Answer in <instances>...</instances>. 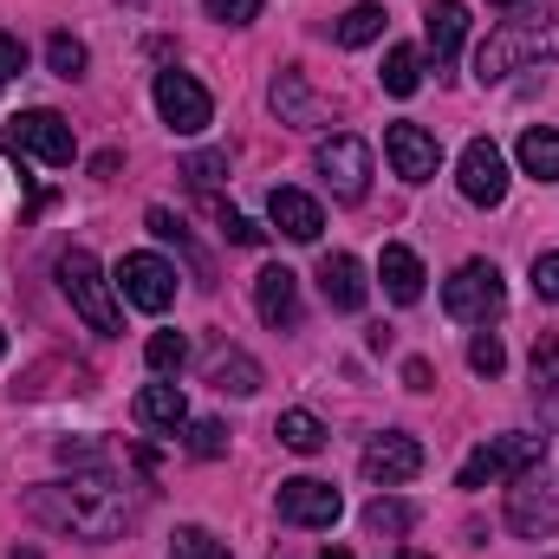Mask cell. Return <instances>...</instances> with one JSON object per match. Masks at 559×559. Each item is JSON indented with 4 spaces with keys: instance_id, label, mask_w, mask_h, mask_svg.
<instances>
[{
    "instance_id": "7c38bea8",
    "label": "cell",
    "mask_w": 559,
    "mask_h": 559,
    "mask_svg": "<svg viewBox=\"0 0 559 559\" xmlns=\"http://www.w3.org/2000/svg\"><path fill=\"white\" fill-rule=\"evenodd\" d=\"M411 475H423V442L417 436H404V429L371 436V449H365V481L397 488V481H411Z\"/></svg>"
},
{
    "instance_id": "484cf974",
    "label": "cell",
    "mask_w": 559,
    "mask_h": 559,
    "mask_svg": "<svg viewBox=\"0 0 559 559\" xmlns=\"http://www.w3.org/2000/svg\"><path fill=\"white\" fill-rule=\"evenodd\" d=\"M274 436L293 449V455H319V449H325V423L312 417V411H286Z\"/></svg>"
},
{
    "instance_id": "6da1fadb",
    "label": "cell",
    "mask_w": 559,
    "mask_h": 559,
    "mask_svg": "<svg viewBox=\"0 0 559 559\" xmlns=\"http://www.w3.org/2000/svg\"><path fill=\"white\" fill-rule=\"evenodd\" d=\"M26 514L59 527V534H79V540H118L131 521H138V488L92 468V475H72V481H46L26 495Z\"/></svg>"
},
{
    "instance_id": "60d3db41",
    "label": "cell",
    "mask_w": 559,
    "mask_h": 559,
    "mask_svg": "<svg viewBox=\"0 0 559 559\" xmlns=\"http://www.w3.org/2000/svg\"><path fill=\"white\" fill-rule=\"evenodd\" d=\"M397 559H429V554H397Z\"/></svg>"
},
{
    "instance_id": "836d02e7",
    "label": "cell",
    "mask_w": 559,
    "mask_h": 559,
    "mask_svg": "<svg viewBox=\"0 0 559 559\" xmlns=\"http://www.w3.org/2000/svg\"><path fill=\"white\" fill-rule=\"evenodd\" d=\"M182 429H189V455H202V462H215V455L228 449V429H222L215 417H202V423H182Z\"/></svg>"
},
{
    "instance_id": "e575fe53",
    "label": "cell",
    "mask_w": 559,
    "mask_h": 559,
    "mask_svg": "<svg viewBox=\"0 0 559 559\" xmlns=\"http://www.w3.org/2000/svg\"><path fill=\"white\" fill-rule=\"evenodd\" d=\"M468 365H475L481 378H501V365H508L501 338H495V332H475V338H468Z\"/></svg>"
},
{
    "instance_id": "5bb4252c",
    "label": "cell",
    "mask_w": 559,
    "mask_h": 559,
    "mask_svg": "<svg viewBox=\"0 0 559 559\" xmlns=\"http://www.w3.org/2000/svg\"><path fill=\"white\" fill-rule=\"evenodd\" d=\"M384 156H391V169H397L404 182H429V176L442 169V143L429 138L423 124H391V131H384Z\"/></svg>"
},
{
    "instance_id": "44dd1931",
    "label": "cell",
    "mask_w": 559,
    "mask_h": 559,
    "mask_svg": "<svg viewBox=\"0 0 559 559\" xmlns=\"http://www.w3.org/2000/svg\"><path fill=\"white\" fill-rule=\"evenodd\" d=\"M378 280H384V293L397 299V306H417L423 299V261L411 254V248H384V261H378Z\"/></svg>"
},
{
    "instance_id": "d6986e66",
    "label": "cell",
    "mask_w": 559,
    "mask_h": 559,
    "mask_svg": "<svg viewBox=\"0 0 559 559\" xmlns=\"http://www.w3.org/2000/svg\"><path fill=\"white\" fill-rule=\"evenodd\" d=\"M138 423L143 429H163V436H176L182 423H189V404H182V384H143L138 391Z\"/></svg>"
},
{
    "instance_id": "d590c367",
    "label": "cell",
    "mask_w": 559,
    "mask_h": 559,
    "mask_svg": "<svg viewBox=\"0 0 559 559\" xmlns=\"http://www.w3.org/2000/svg\"><path fill=\"white\" fill-rule=\"evenodd\" d=\"M261 7H267V0H202V13H209V20H222V26H254V20H261Z\"/></svg>"
},
{
    "instance_id": "f35d334b",
    "label": "cell",
    "mask_w": 559,
    "mask_h": 559,
    "mask_svg": "<svg viewBox=\"0 0 559 559\" xmlns=\"http://www.w3.org/2000/svg\"><path fill=\"white\" fill-rule=\"evenodd\" d=\"M429 378H436L429 358H411V365H404V384H411V391H429Z\"/></svg>"
},
{
    "instance_id": "ba28073f",
    "label": "cell",
    "mask_w": 559,
    "mask_h": 559,
    "mask_svg": "<svg viewBox=\"0 0 559 559\" xmlns=\"http://www.w3.org/2000/svg\"><path fill=\"white\" fill-rule=\"evenodd\" d=\"M508 527L527 534V540H554L559 534V488L540 468H527V475L508 481Z\"/></svg>"
},
{
    "instance_id": "9a60e30c",
    "label": "cell",
    "mask_w": 559,
    "mask_h": 559,
    "mask_svg": "<svg viewBox=\"0 0 559 559\" xmlns=\"http://www.w3.org/2000/svg\"><path fill=\"white\" fill-rule=\"evenodd\" d=\"M254 312H261L274 332H293V325H299V274L261 267V274H254Z\"/></svg>"
},
{
    "instance_id": "74e56055",
    "label": "cell",
    "mask_w": 559,
    "mask_h": 559,
    "mask_svg": "<svg viewBox=\"0 0 559 559\" xmlns=\"http://www.w3.org/2000/svg\"><path fill=\"white\" fill-rule=\"evenodd\" d=\"M13 72H26V46H20L13 33H0V85H7Z\"/></svg>"
},
{
    "instance_id": "b9f144b4",
    "label": "cell",
    "mask_w": 559,
    "mask_h": 559,
    "mask_svg": "<svg viewBox=\"0 0 559 559\" xmlns=\"http://www.w3.org/2000/svg\"><path fill=\"white\" fill-rule=\"evenodd\" d=\"M0 358H7V332H0Z\"/></svg>"
},
{
    "instance_id": "d6a6232c",
    "label": "cell",
    "mask_w": 559,
    "mask_h": 559,
    "mask_svg": "<svg viewBox=\"0 0 559 559\" xmlns=\"http://www.w3.org/2000/svg\"><path fill=\"white\" fill-rule=\"evenodd\" d=\"M46 66H52L59 79H79V72H85V46H79L72 33H52V39H46Z\"/></svg>"
},
{
    "instance_id": "8992f818",
    "label": "cell",
    "mask_w": 559,
    "mask_h": 559,
    "mask_svg": "<svg viewBox=\"0 0 559 559\" xmlns=\"http://www.w3.org/2000/svg\"><path fill=\"white\" fill-rule=\"evenodd\" d=\"M501 299H508V286H501V267L495 261H462L455 274L442 280V306L462 325H488L501 312Z\"/></svg>"
},
{
    "instance_id": "8fae6325",
    "label": "cell",
    "mask_w": 559,
    "mask_h": 559,
    "mask_svg": "<svg viewBox=\"0 0 559 559\" xmlns=\"http://www.w3.org/2000/svg\"><path fill=\"white\" fill-rule=\"evenodd\" d=\"M118 293H124L138 312H169V306H176V267H169L163 254H124Z\"/></svg>"
},
{
    "instance_id": "e0dca14e",
    "label": "cell",
    "mask_w": 559,
    "mask_h": 559,
    "mask_svg": "<svg viewBox=\"0 0 559 559\" xmlns=\"http://www.w3.org/2000/svg\"><path fill=\"white\" fill-rule=\"evenodd\" d=\"M423 33H429V59H436V66H455V52H462V39H468V7H462V0H429Z\"/></svg>"
},
{
    "instance_id": "603a6c76",
    "label": "cell",
    "mask_w": 559,
    "mask_h": 559,
    "mask_svg": "<svg viewBox=\"0 0 559 559\" xmlns=\"http://www.w3.org/2000/svg\"><path fill=\"white\" fill-rule=\"evenodd\" d=\"M143 222H150V235H156V241H176V248L189 254V267H195V280H202V286H215V267H209V261L195 254V241H189V228H182V222H176L169 209H150Z\"/></svg>"
},
{
    "instance_id": "ffe728a7",
    "label": "cell",
    "mask_w": 559,
    "mask_h": 559,
    "mask_svg": "<svg viewBox=\"0 0 559 559\" xmlns=\"http://www.w3.org/2000/svg\"><path fill=\"white\" fill-rule=\"evenodd\" d=\"M209 384H215V391H235V397H254V391H261V365H254L241 345H222V352L209 358Z\"/></svg>"
},
{
    "instance_id": "30bf717a",
    "label": "cell",
    "mask_w": 559,
    "mask_h": 559,
    "mask_svg": "<svg viewBox=\"0 0 559 559\" xmlns=\"http://www.w3.org/2000/svg\"><path fill=\"white\" fill-rule=\"evenodd\" d=\"M274 508H280V521H286V527H332V521L345 514L338 488H332V481H312V475H293V481H280Z\"/></svg>"
},
{
    "instance_id": "7a4b0ae2",
    "label": "cell",
    "mask_w": 559,
    "mask_h": 559,
    "mask_svg": "<svg viewBox=\"0 0 559 559\" xmlns=\"http://www.w3.org/2000/svg\"><path fill=\"white\" fill-rule=\"evenodd\" d=\"M540 59H559V7L534 13V20H501L481 46H475V79L481 85H501Z\"/></svg>"
},
{
    "instance_id": "2e32d148",
    "label": "cell",
    "mask_w": 559,
    "mask_h": 559,
    "mask_svg": "<svg viewBox=\"0 0 559 559\" xmlns=\"http://www.w3.org/2000/svg\"><path fill=\"white\" fill-rule=\"evenodd\" d=\"M319 293H325L332 312H358V306L371 299V280H365V267H358L352 254H325V261H319Z\"/></svg>"
},
{
    "instance_id": "f1b7e54d",
    "label": "cell",
    "mask_w": 559,
    "mask_h": 559,
    "mask_svg": "<svg viewBox=\"0 0 559 559\" xmlns=\"http://www.w3.org/2000/svg\"><path fill=\"white\" fill-rule=\"evenodd\" d=\"M274 111L286 124H312V98H306V79L299 72H280L274 79Z\"/></svg>"
},
{
    "instance_id": "4316f807",
    "label": "cell",
    "mask_w": 559,
    "mask_h": 559,
    "mask_svg": "<svg viewBox=\"0 0 559 559\" xmlns=\"http://www.w3.org/2000/svg\"><path fill=\"white\" fill-rule=\"evenodd\" d=\"M365 527H371V534H384V540H397V534H411V527H417V508H411V501L378 495V501L365 508Z\"/></svg>"
},
{
    "instance_id": "277c9868",
    "label": "cell",
    "mask_w": 559,
    "mask_h": 559,
    "mask_svg": "<svg viewBox=\"0 0 559 559\" xmlns=\"http://www.w3.org/2000/svg\"><path fill=\"white\" fill-rule=\"evenodd\" d=\"M547 462V436H527V429H514V436H495V442H481L468 462H462V488H488V481H514V475H527V468H540Z\"/></svg>"
},
{
    "instance_id": "cb8c5ba5",
    "label": "cell",
    "mask_w": 559,
    "mask_h": 559,
    "mask_svg": "<svg viewBox=\"0 0 559 559\" xmlns=\"http://www.w3.org/2000/svg\"><path fill=\"white\" fill-rule=\"evenodd\" d=\"M417 85H423V52L417 46H391L384 52V92L391 98H411Z\"/></svg>"
},
{
    "instance_id": "ac0fdd59",
    "label": "cell",
    "mask_w": 559,
    "mask_h": 559,
    "mask_svg": "<svg viewBox=\"0 0 559 559\" xmlns=\"http://www.w3.org/2000/svg\"><path fill=\"white\" fill-rule=\"evenodd\" d=\"M267 222L286 241H319V228H325V215H319V202L306 189H274L267 195Z\"/></svg>"
},
{
    "instance_id": "7402d4cb",
    "label": "cell",
    "mask_w": 559,
    "mask_h": 559,
    "mask_svg": "<svg viewBox=\"0 0 559 559\" xmlns=\"http://www.w3.org/2000/svg\"><path fill=\"white\" fill-rule=\"evenodd\" d=\"M514 156H521V169L534 182H559V131H527L514 143Z\"/></svg>"
},
{
    "instance_id": "d4e9b609",
    "label": "cell",
    "mask_w": 559,
    "mask_h": 559,
    "mask_svg": "<svg viewBox=\"0 0 559 559\" xmlns=\"http://www.w3.org/2000/svg\"><path fill=\"white\" fill-rule=\"evenodd\" d=\"M378 33H384V7L378 0H358V7L338 13V46H371Z\"/></svg>"
},
{
    "instance_id": "9c48e42d",
    "label": "cell",
    "mask_w": 559,
    "mask_h": 559,
    "mask_svg": "<svg viewBox=\"0 0 559 559\" xmlns=\"http://www.w3.org/2000/svg\"><path fill=\"white\" fill-rule=\"evenodd\" d=\"M156 111H163V124L176 131V138H202L209 124H215V98L189 79V72H156Z\"/></svg>"
},
{
    "instance_id": "7bdbcfd3",
    "label": "cell",
    "mask_w": 559,
    "mask_h": 559,
    "mask_svg": "<svg viewBox=\"0 0 559 559\" xmlns=\"http://www.w3.org/2000/svg\"><path fill=\"white\" fill-rule=\"evenodd\" d=\"M495 7H521V0H495Z\"/></svg>"
},
{
    "instance_id": "52a82bcc",
    "label": "cell",
    "mask_w": 559,
    "mask_h": 559,
    "mask_svg": "<svg viewBox=\"0 0 559 559\" xmlns=\"http://www.w3.org/2000/svg\"><path fill=\"white\" fill-rule=\"evenodd\" d=\"M312 169L325 176V189L338 202H365V189H371V143L352 138V131H332L312 150Z\"/></svg>"
},
{
    "instance_id": "5b68a950",
    "label": "cell",
    "mask_w": 559,
    "mask_h": 559,
    "mask_svg": "<svg viewBox=\"0 0 559 559\" xmlns=\"http://www.w3.org/2000/svg\"><path fill=\"white\" fill-rule=\"evenodd\" d=\"M0 143H7V156H33L46 169H66L79 156V138H72V124L59 111H20V118H7Z\"/></svg>"
},
{
    "instance_id": "1f68e13d",
    "label": "cell",
    "mask_w": 559,
    "mask_h": 559,
    "mask_svg": "<svg viewBox=\"0 0 559 559\" xmlns=\"http://www.w3.org/2000/svg\"><path fill=\"white\" fill-rule=\"evenodd\" d=\"M534 391H540V397H554L559 391V338L554 332L534 338Z\"/></svg>"
},
{
    "instance_id": "4dcf8cb0",
    "label": "cell",
    "mask_w": 559,
    "mask_h": 559,
    "mask_svg": "<svg viewBox=\"0 0 559 559\" xmlns=\"http://www.w3.org/2000/svg\"><path fill=\"white\" fill-rule=\"evenodd\" d=\"M169 559H235L209 527H176V540H169Z\"/></svg>"
},
{
    "instance_id": "3957f363",
    "label": "cell",
    "mask_w": 559,
    "mask_h": 559,
    "mask_svg": "<svg viewBox=\"0 0 559 559\" xmlns=\"http://www.w3.org/2000/svg\"><path fill=\"white\" fill-rule=\"evenodd\" d=\"M59 293L72 299V312L92 325V332H118V299H111V280H105V267L85 254V248H66L59 254Z\"/></svg>"
},
{
    "instance_id": "83f0119b",
    "label": "cell",
    "mask_w": 559,
    "mask_h": 559,
    "mask_svg": "<svg viewBox=\"0 0 559 559\" xmlns=\"http://www.w3.org/2000/svg\"><path fill=\"white\" fill-rule=\"evenodd\" d=\"M143 358H150V371H156V378H176V371L189 365V338H182V332H150Z\"/></svg>"
},
{
    "instance_id": "f546056e",
    "label": "cell",
    "mask_w": 559,
    "mask_h": 559,
    "mask_svg": "<svg viewBox=\"0 0 559 559\" xmlns=\"http://www.w3.org/2000/svg\"><path fill=\"white\" fill-rule=\"evenodd\" d=\"M182 176H189L195 195H215V182L228 176V150H195V156L182 163Z\"/></svg>"
},
{
    "instance_id": "ab89813d",
    "label": "cell",
    "mask_w": 559,
    "mask_h": 559,
    "mask_svg": "<svg viewBox=\"0 0 559 559\" xmlns=\"http://www.w3.org/2000/svg\"><path fill=\"white\" fill-rule=\"evenodd\" d=\"M319 559H352V554H345V547H325V554H319Z\"/></svg>"
},
{
    "instance_id": "8d00e7d4",
    "label": "cell",
    "mask_w": 559,
    "mask_h": 559,
    "mask_svg": "<svg viewBox=\"0 0 559 559\" xmlns=\"http://www.w3.org/2000/svg\"><path fill=\"white\" fill-rule=\"evenodd\" d=\"M534 293L559 306V254H534Z\"/></svg>"
},
{
    "instance_id": "4fadbf2b",
    "label": "cell",
    "mask_w": 559,
    "mask_h": 559,
    "mask_svg": "<svg viewBox=\"0 0 559 559\" xmlns=\"http://www.w3.org/2000/svg\"><path fill=\"white\" fill-rule=\"evenodd\" d=\"M455 182H462V195H468L475 209H495V202L508 195V156L488 138H475L462 150V176H455Z\"/></svg>"
}]
</instances>
